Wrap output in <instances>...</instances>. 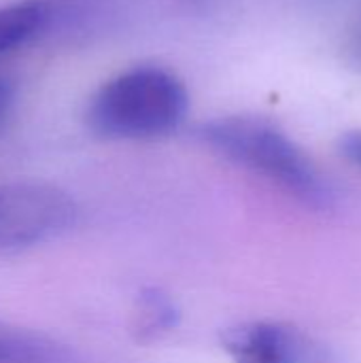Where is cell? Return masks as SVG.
I'll return each instance as SVG.
<instances>
[{
  "label": "cell",
  "instance_id": "obj_1",
  "mask_svg": "<svg viewBox=\"0 0 361 363\" xmlns=\"http://www.w3.org/2000/svg\"><path fill=\"white\" fill-rule=\"evenodd\" d=\"M200 140L228 162L266 179L300 204L328 211L336 194L313 160L272 121L230 115L206 121Z\"/></svg>",
  "mask_w": 361,
  "mask_h": 363
},
{
  "label": "cell",
  "instance_id": "obj_2",
  "mask_svg": "<svg viewBox=\"0 0 361 363\" xmlns=\"http://www.w3.org/2000/svg\"><path fill=\"white\" fill-rule=\"evenodd\" d=\"M189 106L183 81L160 66H136L109 79L91 96L85 119L111 140H149L174 132Z\"/></svg>",
  "mask_w": 361,
  "mask_h": 363
},
{
  "label": "cell",
  "instance_id": "obj_3",
  "mask_svg": "<svg viewBox=\"0 0 361 363\" xmlns=\"http://www.w3.org/2000/svg\"><path fill=\"white\" fill-rule=\"evenodd\" d=\"M79 217L77 202L38 181L0 183V249H28L66 234Z\"/></svg>",
  "mask_w": 361,
  "mask_h": 363
},
{
  "label": "cell",
  "instance_id": "obj_4",
  "mask_svg": "<svg viewBox=\"0 0 361 363\" xmlns=\"http://www.w3.org/2000/svg\"><path fill=\"white\" fill-rule=\"evenodd\" d=\"M221 345L234 363H304L309 353L304 336L279 321H247L228 328Z\"/></svg>",
  "mask_w": 361,
  "mask_h": 363
},
{
  "label": "cell",
  "instance_id": "obj_5",
  "mask_svg": "<svg viewBox=\"0 0 361 363\" xmlns=\"http://www.w3.org/2000/svg\"><path fill=\"white\" fill-rule=\"evenodd\" d=\"M0 363H87L70 347L32 330L0 323Z\"/></svg>",
  "mask_w": 361,
  "mask_h": 363
},
{
  "label": "cell",
  "instance_id": "obj_6",
  "mask_svg": "<svg viewBox=\"0 0 361 363\" xmlns=\"http://www.w3.org/2000/svg\"><path fill=\"white\" fill-rule=\"evenodd\" d=\"M179 325V308L174 300L157 287H147L138 294L130 330L143 345L157 342Z\"/></svg>",
  "mask_w": 361,
  "mask_h": 363
},
{
  "label": "cell",
  "instance_id": "obj_7",
  "mask_svg": "<svg viewBox=\"0 0 361 363\" xmlns=\"http://www.w3.org/2000/svg\"><path fill=\"white\" fill-rule=\"evenodd\" d=\"M49 9L43 0H19L0 6V55L28 43L47 21Z\"/></svg>",
  "mask_w": 361,
  "mask_h": 363
},
{
  "label": "cell",
  "instance_id": "obj_8",
  "mask_svg": "<svg viewBox=\"0 0 361 363\" xmlns=\"http://www.w3.org/2000/svg\"><path fill=\"white\" fill-rule=\"evenodd\" d=\"M338 149H340V153H343L351 164H355L357 168H361V130L347 132V134L340 138Z\"/></svg>",
  "mask_w": 361,
  "mask_h": 363
},
{
  "label": "cell",
  "instance_id": "obj_9",
  "mask_svg": "<svg viewBox=\"0 0 361 363\" xmlns=\"http://www.w3.org/2000/svg\"><path fill=\"white\" fill-rule=\"evenodd\" d=\"M13 100H15V89H13V83L0 74V128L4 125L9 113H11V106H13Z\"/></svg>",
  "mask_w": 361,
  "mask_h": 363
},
{
  "label": "cell",
  "instance_id": "obj_10",
  "mask_svg": "<svg viewBox=\"0 0 361 363\" xmlns=\"http://www.w3.org/2000/svg\"><path fill=\"white\" fill-rule=\"evenodd\" d=\"M347 55H349V60H351L355 66H360L361 68V19L357 21L355 30L351 32V36H349V40H347Z\"/></svg>",
  "mask_w": 361,
  "mask_h": 363
}]
</instances>
